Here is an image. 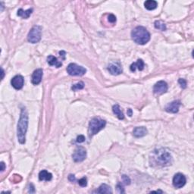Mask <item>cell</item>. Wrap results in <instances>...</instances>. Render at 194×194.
<instances>
[{"instance_id":"13","label":"cell","mask_w":194,"mask_h":194,"mask_svg":"<svg viewBox=\"0 0 194 194\" xmlns=\"http://www.w3.org/2000/svg\"><path fill=\"white\" fill-rule=\"evenodd\" d=\"M43 70L39 68L33 71V74H32L31 82L33 85H38L42 80L43 77Z\"/></svg>"},{"instance_id":"2","label":"cell","mask_w":194,"mask_h":194,"mask_svg":"<svg viewBox=\"0 0 194 194\" xmlns=\"http://www.w3.org/2000/svg\"><path fill=\"white\" fill-rule=\"evenodd\" d=\"M28 127V114L25 108H21L20 119L18 123V139L21 144L25 143L26 133Z\"/></svg>"},{"instance_id":"35","label":"cell","mask_w":194,"mask_h":194,"mask_svg":"<svg viewBox=\"0 0 194 194\" xmlns=\"http://www.w3.org/2000/svg\"><path fill=\"white\" fill-rule=\"evenodd\" d=\"M59 54H60V56H62V57H63V59H65V52H64V51H61L60 53H59Z\"/></svg>"},{"instance_id":"22","label":"cell","mask_w":194,"mask_h":194,"mask_svg":"<svg viewBox=\"0 0 194 194\" xmlns=\"http://www.w3.org/2000/svg\"><path fill=\"white\" fill-rule=\"evenodd\" d=\"M155 27L156 29H158V30H162V31H165V30H166V25L165 24L163 21H155Z\"/></svg>"},{"instance_id":"26","label":"cell","mask_w":194,"mask_h":194,"mask_svg":"<svg viewBox=\"0 0 194 194\" xmlns=\"http://www.w3.org/2000/svg\"><path fill=\"white\" fill-rule=\"evenodd\" d=\"M178 83L181 85V87L183 88V89H185V88L187 87V81H186V80H184V79L180 78L179 80H178Z\"/></svg>"},{"instance_id":"32","label":"cell","mask_w":194,"mask_h":194,"mask_svg":"<svg viewBox=\"0 0 194 194\" xmlns=\"http://www.w3.org/2000/svg\"><path fill=\"white\" fill-rule=\"evenodd\" d=\"M68 180H69L71 182H74V181H76L75 176H74V175H69V176H68Z\"/></svg>"},{"instance_id":"17","label":"cell","mask_w":194,"mask_h":194,"mask_svg":"<svg viewBox=\"0 0 194 194\" xmlns=\"http://www.w3.org/2000/svg\"><path fill=\"white\" fill-rule=\"evenodd\" d=\"M53 178V175L46 170H43L39 172V181H49Z\"/></svg>"},{"instance_id":"10","label":"cell","mask_w":194,"mask_h":194,"mask_svg":"<svg viewBox=\"0 0 194 194\" xmlns=\"http://www.w3.org/2000/svg\"><path fill=\"white\" fill-rule=\"evenodd\" d=\"M108 71L112 75H119L122 73V67L120 62H112L108 67Z\"/></svg>"},{"instance_id":"23","label":"cell","mask_w":194,"mask_h":194,"mask_svg":"<svg viewBox=\"0 0 194 194\" xmlns=\"http://www.w3.org/2000/svg\"><path fill=\"white\" fill-rule=\"evenodd\" d=\"M84 87V83L83 82H79V83H76V84H74L72 87H71V90L73 91H77L79 90H82Z\"/></svg>"},{"instance_id":"3","label":"cell","mask_w":194,"mask_h":194,"mask_svg":"<svg viewBox=\"0 0 194 194\" xmlns=\"http://www.w3.org/2000/svg\"><path fill=\"white\" fill-rule=\"evenodd\" d=\"M131 37L136 43L140 44V45H145L150 39V34L144 27L138 26L132 30Z\"/></svg>"},{"instance_id":"34","label":"cell","mask_w":194,"mask_h":194,"mask_svg":"<svg viewBox=\"0 0 194 194\" xmlns=\"http://www.w3.org/2000/svg\"><path fill=\"white\" fill-rule=\"evenodd\" d=\"M128 115H129L130 117H131V116H132V110H131V108L128 109Z\"/></svg>"},{"instance_id":"15","label":"cell","mask_w":194,"mask_h":194,"mask_svg":"<svg viewBox=\"0 0 194 194\" xmlns=\"http://www.w3.org/2000/svg\"><path fill=\"white\" fill-rule=\"evenodd\" d=\"M144 66L145 65L143 61L142 60V59H138L137 62H134V63H133L132 65H131L130 69H131V71H132V72H134L137 68L139 71H143V70L144 69Z\"/></svg>"},{"instance_id":"33","label":"cell","mask_w":194,"mask_h":194,"mask_svg":"<svg viewBox=\"0 0 194 194\" xmlns=\"http://www.w3.org/2000/svg\"><path fill=\"white\" fill-rule=\"evenodd\" d=\"M5 163L3 162H1V171H2V172H3V171L5 170Z\"/></svg>"},{"instance_id":"8","label":"cell","mask_w":194,"mask_h":194,"mask_svg":"<svg viewBox=\"0 0 194 194\" xmlns=\"http://www.w3.org/2000/svg\"><path fill=\"white\" fill-rule=\"evenodd\" d=\"M187 182L186 177L183 174L178 173L173 178V185L175 188L180 189L184 187Z\"/></svg>"},{"instance_id":"1","label":"cell","mask_w":194,"mask_h":194,"mask_svg":"<svg viewBox=\"0 0 194 194\" xmlns=\"http://www.w3.org/2000/svg\"><path fill=\"white\" fill-rule=\"evenodd\" d=\"M152 164L158 166L166 167L172 165V157L171 154L165 149H158L152 152Z\"/></svg>"},{"instance_id":"18","label":"cell","mask_w":194,"mask_h":194,"mask_svg":"<svg viewBox=\"0 0 194 194\" xmlns=\"http://www.w3.org/2000/svg\"><path fill=\"white\" fill-rule=\"evenodd\" d=\"M94 193H112V190L111 188L107 184H102L100 187L98 188V190L94 191Z\"/></svg>"},{"instance_id":"25","label":"cell","mask_w":194,"mask_h":194,"mask_svg":"<svg viewBox=\"0 0 194 194\" xmlns=\"http://www.w3.org/2000/svg\"><path fill=\"white\" fill-rule=\"evenodd\" d=\"M122 181H123V183L125 185H129V184H131V179H130L129 177L127 176V175H122Z\"/></svg>"},{"instance_id":"36","label":"cell","mask_w":194,"mask_h":194,"mask_svg":"<svg viewBox=\"0 0 194 194\" xmlns=\"http://www.w3.org/2000/svg\"><path fill=\"white\" fill-rule=\"evenodd\" d=\"M4 70L2 69V80L3 79V77H4Z\"/></svg>"},{"instance_id":"29","label":"cell","mask_w":194,"mask_h":194,"mask_svg":"<svg viewBox=\"0 0 194 194\" xmlns=\"http://www.w3.org/2000/svg\"><path fill=\"white\" fill-rule=\"evenodd\" d=\"M13 179H12V181H14V183H19V181H21V178L20 175H15L13 177Z\"/></svg>"},{"instance_id":"4","label":"cell","mask_w":194,"mask_h":194,"mask_svg":"<svg viewBox=\"0 0 194 194\" xmlns=\"http://www.w3.org/2000/svg\"><path fill=\"white\" fill-rule=\"evenodd\" d=\"M106 124V121L103 119L99 117H94L91 119L89 123V128H88V133H89L90 137H93L102 129H103Z\"/></svg>"},{"instance_id":"30","label":"cell","mask_w":194,"mask_h":194,"mask_svg":"<svg viewBox=\"0 0 194 194\" xmlns=\"http://www.w3.org/2000/svg\"><path fill=\"white\" fill-rule=\"evenodd\" d=\"M85 141V137L83 135H79L78 137H77V143H83V142Z\"/></svg>"},{"instance_id":"31","label":"cell","mask_w":194,"mask_h":194,"mask_svg":"<svg viewBox=\"0 0 194 194\" xmlns=\"http://www.w3.org/2000/svg\"><path fill=\"white\" fill-rule=\"evenodd\" d=\"M29 193H35L34 187H33V185L32 184H30V186H29Z\"/></svg>"},{"instance_id":"27","label":"cell","mask_w":194,"mask_h":194,"mask_svg":"<svg viewBox=\"0 0 194 194\" xmlns=\"http://www.w3.org/2000/svg\"><path fill=\"white\" fill-rule=\"evenodd\" d=\"M108 21H109L110 23H112V24H114V23L116 22V17L114 16L113 14H110L109 15H108Z\"/></svg>"},{"instance_id":"20","label":"cell","mask_w":194,"mask_h":194,"mask_svg":"<svg viewBox=\"0 0 194 194\" xmlns=\"http://www.w3.org/2000/svg\"><path fill=\"white\" fill-rule=\"evenodd\" d=\"M32 12H33V9H30L26 11L23 10L22 9H20L18 11V15L19 17H21L22 18H24V19H27L31 15Z\"/></svg>"},{"instance_id":"16","label":"cell","mask_w":194,"mask_h":194,"mask_svg":"<svg viewBox=\"0 0 194 194\" xmlns=\"http://www.w3.org/2000/svg\"><path fill=\"white\" fill-rule=\"evenodd\" d=\"M47 62L49 65L51 66H55L56 68H60L62 65V63L61 62H59L57 59V58H56L55 56H49L47 57Z\"/></svg>"},{"instance_id":"24","label":"cell","mask_w":194,"mask_h":194,"mask_svg":"<svg viewBox=\"0 0 194 194\" xmlns=\"http://www.w3.org/2000/svg\"><path fill=\"white\" fill-rule=\"evenodd\" d=\"M77 183H78L79 185L80 186V187H86L87 185V178H81V179L79 180L78 181H77Z\"/></svg>"},{"instance_id":"6","label":"cell","mask_w":194,"mask_h":194,"mask_svg":"<svg viewBox=\"0 0 194 194\" xmlns=\"http://www.w3.org/2000/svg\"><path fill=\"white\" fill-rule=\"evenodd\" d=\"M67 72L71 76H83L86 74L87 70L83 67L77 65V64L71 63L67 68Z\"/></svg>"},{"instance_id":"14","label":"cell","mask_w":194,"mask_h":194,"mask_svg":"<svg viewBox=\"0 0 194 194\" xmlns=\"http://www.w3.org/2000/svg\"><path fill=\"white\" fill-rule=\"evenodd\" d=\"M148 133L147 129H146L145 127H137L133 131V134L135 137H144L145 135H146Z\"/></svg>"},{"instance_id":"28","label":"cell","mask_w":194,"mask_h":194,"mask_svg":"<svg viewBox=\"0 0 194 194\" xmlns=\"http://www.w3.org/2000/svg\"><path fill=\"white\" fill-rule=\"evenodd\" d=\"M117 189L120 193H124V189L121 183H118V184H117Z\"/></svg>"},{"instance_id":"11","label":"cell","mask_w":194,"mask_h":194,"mask_svg":"<svg viewBox=\"0 0 194 194\" xmlns=\"http://www.w3.org/2000/svg\"><path fill=\"white\" fill-rule=\"evenodd\" d=\"M24 80L21 75H16L12 79L11 83L15 90H21L24 86Z\"/></svg>"},{"instance_id":"19","label":"cell","mask_w":194,"mask_h":194,"mask_svg":"<svg viewBox=\"0 0 194 194\" xmlns=\"http://www.w3.org/2000/svg\"><path fill=\"white\" fill-rule=\"evenodd\" d=\"M112 111H113V113H114V114H115L117 117H118V119H120V120H123V119L124 118V115L123 112L121 111V109L119 105L116 104V105H113Z\"/></svg>"},{"instance_id":"12","label":"cell","mask_w":194,"mask_h":194,"mask_svg":"<svg viewBox=\"0 0 194 194\" xmlns=\"http://www.w3.org/2000/svg\"><path fill=\"white\" fill-rule=\"evenodd\" d=\"M181 103L179 100H175L168 104L165 107V111L169 113H177L179 111Z\"/></svg>"},{"instance_id":"21","label":"cell","mask_w":194,"mask_h":194,"mask_svg":"<svg viewBox=\"0 0 194 194\" xmlns=\"http://www.w3.org/2000/svg\"><path fill=\"white\" fill-rule=\"evenodd\" d=\"M144 6L147 10H154L158 6V3L156 1H154V0H148V1L145 2Z\"/></svg>"},{"instance_id":"9","label":"cell","mask_w":194,"mask_h":194,"mask_svg":"<svg viewBox=\"0 0 194 194\" xmlns=\"http://www.w3.org/2000/svg\"><path fill=\"white\" fill-rule=\"evenodd\" d=\"M168 90V84L165 81L163 80H160V81L157 82L153 87V92L155 94L157 95H162V94H165L167 92Z\"/></svg>"},{"instance_id":"7","label":"cell","mask_w":194,"mask_h":194,"mask_svg":"<svg viewBox=\"0 0 194 194\" xmlns=\"http://www.w3.org/2000/svg\"><path fill=\"white\" fill-rule=\"evenodd\" d=\"M87 157V151L82 146L77 148L75 151H74V154L72 155L73 160H74L75 162H83V160L86 158Z\"/></svg>"},{"instance_id":"5","label":"cell","mask_w":194,"mask_h":194,"mask_svg":"<svg viewBox=\"0 0 194 194\" xmlns=\"http://www.w3.org/2000/svg\"><path fill=\"white\" fill-rule=\"evenodd\" d=\"M42 36V27L36 25L31 28L27 36V40L31 43H36L39 42Z\"/></svg>"},{"instance_id":"37","label":"cell","mask_w":194,"mask_h":194,"mask_svg":"<svg viewBox=\"0 0 194 194\" xmlns=\"http://www.w3.org/2000/svg\"><path fill=\"white\" fill-rule=\"evenodd\" d=\"M152 193H163L164 192L162 191V190H156V191H152Z\"/></svg>"}]
</instances>
